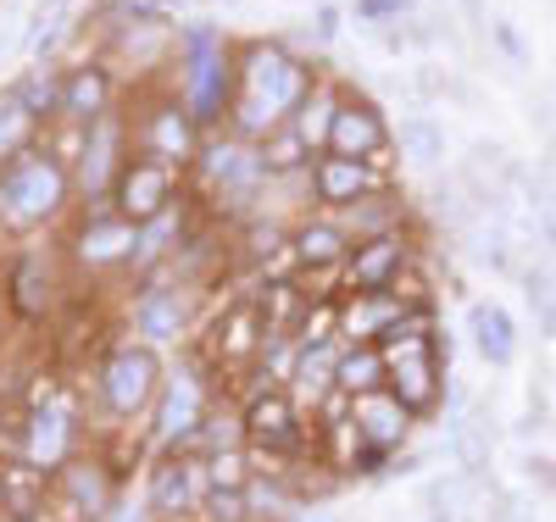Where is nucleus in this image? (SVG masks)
Wrapping results in <instances>:
<instances>
[{"label":"nucleus","mask_w":556,"mask_h":522,"mask_svg":"<svg viewBox=\"0 0 556 522\" xmlns=\"http://www.w3.org/2000/svg\"><path fill=\"white\" fill-rule=\"evenodd\" d=\"M235 78L240 94L228 106V133H240L245 145H262L273 128H285L295 106L306 101V89L317 84V67L295 56L285 39H245L235 44Z\"/></svg>","instance_id":"obj_1"},{"label":"nucleus","mask_w":556,"mask_h":522,"mask_svg":"<svg viewBox=\"0 0 556 522\" xmlns=\"http://www.w3.org/2000/svg\"><path fill=\"white\" fill-rule=\"evenodd\" d=\"M167 89L184 101L206 133L228 123V106L240 94V78H235V39H228L217 23L195 17L173 34V67H167Z\"/></svg>","instance_id":"obj_2"},{"label":"nucleus","mask_w":556,"mask_h":522,"mask_svg":"<svg viewBox=\"0 0 556 522\" xmlns=\"http://www.w3.org/2000/svg\"><path fill=\"white\" fill-rule=\"evenodd\" d=\"M73 201H78L73 167L45 156L39 145L28 156H17L12 167H0V233H12V240H28V233L51 228Z\"/></svg>","instance_id":"obj_3"},{"label":"nucleus","mask_w":556,"mask_h":522,"mask_svg":"<svg viewBox=\"0 0 556 522\" xmlns=\"http://www.w3.org/2000/svg\"><path fill=\"white\" fill-rule=\"evenodd\" d=\"M123 106H128V123H134V151L139 156H156V162H173V167L190 173L206 128L184 112V101L167 84H139V94H123Z\"/></svg>","instance_id":"obj_4"},{"label":"nucleus","mask_w":556,"mask_h":522,"mask_svg":"<svg viewBox=\"0 0 556 522\" xmlns=\"http://www.w3.org/2000/svg\"><path fill=\"white\" fill-rule=\"evenodd\" d=\"M62 256L73 272H128L134 262V222L112 206V201H89L67 217V233H62Z\"/></svg>","instance_id":"obj_5"},{"label":"nucleus","mask_w":556,"mask_h":522,"mask_svg":"<svg viewBox=\"0 0 556 522\" xmlns=\"http://www.w3.org/2000/svg\"><path fill=\"white\" fill-rule=\"evenodd\" d=\"M162 384H167V378H162V356H156V345L128 340V345H112V351L101 356L96 400L106 406V417L128 422V417H139V411H151V406H156Z\"/></svg>","instance_id":"obj_6"},{"label":"nucleus","mask_w":556,"mask_h":522,"mask_svg":"<svg viewBox=\"0 0 556 522\" xmlns=\"http://www.w3.org/2000/svg\"><path fill=\"white\" fill-rule=\"evenodd\" d=\"M206 417H212V372H206V361H190L162 384V395L151 406V440L162 450H190Z\"/></svg>","instance_id":"obj_7"},{"label":"nucleus","mask_w":556,"mask_h":522,"mask_svg":"<svg viewBox=\"0 0 556 522\" xmlns=\"http://www.w3.org/2000/svg\"><path fill=\"white\" fill-rule=\"evenodd\" d=\"M128 156H134V123H128V106H112L106 117H96L84 128V151H78V167H73L78 206L112 201V183L128 167Z\"/></svg>","instance_id":"obj_8"},{"label":"nucleus","mask_w":556,"mask_h":522,"mask_svg":"<svg viewBox=\"0 0 556 522\" xmlns=\"http://www.w3.org/2000/svg\"><path fill=\"white\" fill-rule=\"evenodd\" d=\"M240 411H245V445H251V456H267V461L285 467V461H301L306 445L323 450L317 434L306 440L301 411H295V395H290V390H262V395H251Z\"/></svg>","instance_id":"obj_9"},{"label":"nucleus","mask_w":556,"mask_h":522,"mask_svg":"<svg viewBox=\"0 0 556 522\" xmlns=\"http://www.w3.org/2000/svg\"><path fill=\"white\" fill-rule=\"evenodd\" d=\"M184 195H190V173L173 162H156V156H139V151L128 156V167L112 183V206L128 222H151V217L173 212Z\"/></svg>","instance_id":"obj_10"},{"label":"nucleus","mask_w":556,"mask_h":522,"mask_svg":"<svg viewBox=\"0 0 556 522\" xmlns=\"http://www.w3.org/2000/svg\"><path fill=\"white\" fill-rule=\"evenodd\" d=\"M7 278V301L17 322H45L62 301V256L56 251H39V245H17L0 267Z\"/></svg>","instance_id":"obj_11"},{"label":"nucleus","mask_w":556,"mask_h":522,"mask_svg":"<svg viewBox=\"0 0 556 522\" xmlns=\"http://www.w3.org/2000/svg\"><path fill=\"white\" fill-rule=\"evenodd\" d=\"M424 262L412 233H379V240H356L351 262L340 267V295H379Z\"/></svg>","instance_id":"obj_12"},{"label":"nucleus","mask_w":556,"mask_h":522,"mask_svg":"<svg viewBox=\"0 0 556 522\" xmlns=\"http://www.w3.org/2000/svg\"><path fill=\"white\" fill-rule=\"evenodd\" d=\"M212 495V479H206V456L201 450H167L156 467H151V511L162 522H184L190 511H201Z\"/></svg>","instance_id":"obj_13"},{"label":"nucleus","mask_w":556,"mask_h":522,"mask_svg":"<svg viewBox=\"0 0 556 522\" xmlns=\"http://www.w3.org/2000/svg\"><path fill=\"white\" fill-rule=\"evenodd\" d=\"M379 189H395V173L379 167V162H356V156H334V151L312 156V201H317V212H345L367 195H379Z\"/></svg>","instance_id":"obj_14"},{"label":"nucleus","mask_w":556,"mask_h":522,"mask_svg":"<svg viewBox=\"0 0 556 522\" xmlns=\"http://www.w3.org/2000/svg\"><path fill=\"white\" fill-rule=\"evenodd\" d=\"M390 145H395V128H390V117L379 112V101H374V94H362V89H345L340 117H334V133H329V151H334V156H356V162L390 167Z\"/></svg>","instance_id":"obj_15"},{"label":"nucleus","mask_w":556,"mask_h":522,"mask_svg":"<svg viewBox=\"0 0 556 522\" xmlns=\"http://www.w3.org/2000/svg\"><path fill=\"white\" fill-rule=\"evenodd\" d=\"M290 245L301 256V283H306V290H317V283H334V290H340V267L351 262L356 240L334 217H301V222H290Z\"/></svg>","instance_id":"obj_16"},{"label":"nucleus","mask_w":556,"mask_h":522,"mask_svg":"<svg viewBox=\"0 0 556 522\" xmlns=\"http://www.w3.org/2000/svg\"><path fill=\"white\" fill-rule=\"evenodd\" d=\"M112 106H123V73L106 56H84L62 67V117L67 123H96Z\"/></svg>","instance_id":"obj_17"},{"label":"nucleus","mask_w":556,"mask_h":522,"mask_svg":"<svg viewBox=\"0 0 556 522\" xmlns=\"http://www.w3.org/2000/svg\"><path fill=\"white\" fill-rule=\"evenodd\" d=\"M56 489H62V500L73 506L78 522H101V517H112V506H117V467H112L106 456H73V461L56 472Z\"/></svg>","instance_id":"obj_18"},{"label":"nucleus","mask_w":556,"mask_h":522,"mask_svg":"<svg viewBox=\"0 0 556 522\" xmlns=\"http://www.w3.org/2000/svg\"><path fill=\"white\" fill-rule=\"evenodd\" d=\"M262 345H267V322H262L256 301L223 306V317H217V328H212V340H206V351H212L228 372H245V367L262 356Z\"/></svg>","instance_id":"obj_19"},{"label":"nucleus","mask_w":556,"mask_h":522,"mask_svg":"<svg viewBox=\"0 0 556 522\" xmlns=\"http://www.w3.org/2000/svg\"><path fill=\"white\" fill-rule=\"evenodd\" d=\"M434 306V301H429ZM412 311L406 295L379 290V295H340V345H379L390 328Z\"/></svg>","instance_id":"obj_20"},{"label":"nucleus","mask_w":556,"mask_h":522,"mask_svg":"<svg viewBox=\"0 0 556 522\" xmlns=\"http://www.w3.org/2000/svg\"><path fill=\"white\" fill-rule=\"evenodd\" d=\"M17 456H28V461H34V467H45V472H62V467L78 456L73 411H67L62 400L28 411V434H23V450H17Z\"/></svg>","instance_id":"obj_21"},{"label":"nucleus","mask_w":556,"mask_h":522,"mask_svg":"<svg viewBox=\"0 0 556 522\" xmlns=\"http://www.w3.org/2000/svg\"><path fill=\"white\" fill-rule=\"evenodd\" d=\"M351 422H356V434L374 445V450H401L406 434H412V411L401 406L395 390H374V395H356L351 400Z\"/></svg>","instance_id":"obj_22"},{"label":"nucleus","mask_w":556,"mask_h":522,"mask_svg":"<svg viewBox=\"0 0 556 522\" xmlns=\"http://www.w3.org/2000/svg\"><path fill=\"white\" fill-rule=\"evenodd\" d=\"M190 328V290H139L134 295V340L146 345H173Z\"/></svg>","instance_id":"obj_23"},{"label":"nucleus","mask_w":556,"mask_h":522,"mask_svg":"<svg viewBox=\"0 0 556 522\" xmlns=\"http://www.w3.org/2000/svg\"><path fill=\"white\" fill-rule=\"evenodd\" d=\"M51 506V479L45 467H34L28 456H7L0 461V511L12 522H39Z\"/></svg>","instance_id":"obj_24"},{"label":"nucleus","mask_w":556,"mask_h":522,"mask_svg":"<svg viewBox=\"0 0 556 522\" xmlns=\"http://www.w3.org/2000/svg\"><path fill=\"white\" fill-rule=\"evenodd\" d=\"M351 240H379V233H412V206L401 189H379V195H367L345 212H329Z\"/></svg>","instance_id":"obj_25"},{"label":"nucleus","mask_w":556,"mask_h":522,"mask_svg":"<svg viewBox=\"0 0 556 522\" xmlns=\"http://www.w3.org/2000/svg\"><path fill=\"white\" fill-rule=\"evenodd\" d=\"M340 101H345V84H340V78H329V73H317V84L306 89V101L295 106L290 128L301 133V145H306L312 156H323V151H329V133H334Z\"/></svg>","instance_id":"obj_26"},{"label":"nucleus","mask_w":556,"mask_h":522,"mask_svg":"<svg viewBox=\"0 0 556 522\" xmlns=\"http://www.w3.org/2000/svg\"><path fill=\"white\" fill-rule=\"evenodd\" d=\"M390 390L401 395V406L412 417H429L445 395V378H440V356H401L390 361Z\"/></svg>","instance_id":"obj_27"},{"label":"nucleus","mask_w":556,"mask_h":522,"mask_svg":"<svg viewBox=\"0 0 556 522\" xmlns=\"http://www.w3.org/2000/svg\"><path fill=\"white\" fill-rule=\"evenodd\" d=\"M395 151H401L406 167L440 178V167H445V123H434L429 112L401 117V123H395Z\"/></svg>","instance_id":"obj_28"},{"label":"nucleus","mask_w":556,"mask_h":522,"mask_svg":"<svg viewBox=\"0 0 556 522\" xmlns=\"http://www.w3.org/2000/svg\"><path fill=\"white\" fill-rule=\"evenodd\" d=\"M67 39H73V0H34L23 23V51L34 62H51Z\"/></svg>","instance_id":"obj_29"},{"label":"nucleus","mask_w":556,"mask_h":522,"mask_svg":"<svg viewBox=\"0 0 556 522\" xmlns=\"http://www.w3.org/2000/svg\"><path fill=\"white\" fill-rule=\"evenodd\" d=\"M468 334H473V351H479L490 367H506V361H513V351H518V328H513V317H506L495 301H473Z\"/></svg>","instance_id":"obj_30"},{"label":"nucleus","mask_w":556,"mask_h":522,"mask_svg":"<svg viewBox=\"0 0 556 522\" xmlns=\"http://www.w3.org/2000/svg\"><path fill=\"white\" fill-rule=\"evenodd\" d=\"M45 123L23 106V94L12 84H0V167H12L17 156H28L39 145Z\"/></svg>","instance_id":"obj_31"},{"label":"nucleus","mask_w":556,"mask_h":522,"mask_svg":"<svg viewBox=\"0 0 556 522\" xmlns=\"http://www.w3.org/2000/svg\"><path fill=\"white\" fill-rule=\"evenodd\" d=\"M340 395H374V390H390V356L379 345H345L340 351Z\"/></svg>","instance_id":"obj_32"},{"label":"nucleus","mask_w":556,"mask_h":522,"mask_svg":"<svg viewBox=\"0 0 556 522\" xmlns=\"http://www.w3.org/2000/svg\"><path fill=\"white\" fill-rule=\"evenodd\" d=\"M12 89L23 94V106L39 117V123H56L62 117V67L56 62H34L12 78Z\"/></svg>","instance_id":"obj_33"},{"label":"nucleus","mask_w":556,"mask_h":522,"mask_svg":"<svg viewBox=\"0 0 556 522\" xmlns=\"http://www.w3.org/2000/svg\"><path fill=\"white\" fill-rule=\"evenodd\" d=\"M262 162H267V173H273V178H295V173H306V167H312V151L301 145V133L285 123V128H273V133L262 139Z\"/></svg>","instance_id":"obj_34"},{"label":"nucleus","mask_w":556,"mask_h":522,"mask_svg":"<svg viewBox=\"0 0 556 522\" xmlns=\"http://www.w3.org/2000/svg\"><path fill=\"white\" fill-rule=\"evenodd\" d=\"M240 445H245V411H217V406H212V417L201 422V434H195L190 450L223 456V450H240Z\"/></svg>","instance_id":"obj_35"},{"label":"nucleus","mask_w":556,"mask_h":522,"mask_svg":"<svg viewBox=\"0 0 556 522\" xmlns=\"http://www.w3.org/2000/svg\"><path fill=\"white\" fill-rule=\"evenodd\" d=\"M84 128H89V123H67V117L45 123V133H39V151H45V156H56L62 167H78V151H84Z\"/></svg>","instance_id":"obj_36"},{"label":"nucleus","mask_w":556,"mask_h":522,"mask_svg":"<svg viewBox=\"0 0 556 522\" xmlns=\"http://www.w3.org/2000/svg\"><path fill=\"white\" fill-rule=\"evenodd\" d=\"M206 479H212V489H245L251 484V445L206 456Z\"/></svg>","instance_id":"obj_37"},{"label":"nucleus","mask_w":556,"mask_h":522,"mask_svg":"<svg viewBox=\"0 0 556 522\" xmlns=\"http://www.w3.org/2000/svg\"><path fill=\"white\" fill-rule=\"evenodd\" d=\"M201 511H206L212 522H256V517H251V500H245V489H212Z\"/></svg>","instance_id":"obj_38"},{"label":"nucleus","mask_w":556,"mask_h":522,"mask_svg":"<svg viewBox=\"0 0 556 522\" xmlns=\"http://www.w3.org/2000/svg\"><path fill=\"white\" fill-rule=\"evenodd\" d=\"M356 17H367V23H406V17H417V0H356Z\"/></svg>","instance_id":"obj_39"},{"label":"nucleus","mask_w":556,"mask_h":522,"mask_svg":"<svg viewBox=\"0 0 556 522\" xmlns=\"http://www.w3.org/2000/svg\"><path fill=\"white\" fill-rule=\"evenodd\" d=\"M490 39H495V51H501L506 62H523V39H518V28L506 23V17H501V23L490 28Z\"/></svg>","instance_id":"obj_40"},{"label":"nucleus","mask_w":556,"mask_h":522,"mask_svg":"<svg viewBox=\"0 0 556 522\" xmlns=\"http://www.w3.org/2000/svg\"><path fill=\"white\" fill-rule=\"evenodd\" d=\"M534 222H540V233H545V245L556 251V189H551V195L534 206Z\"/></svg>","instance_id":"obj_41"},{"label":"nucleus","mask_w":556,"mask_h":522,"mask_svg":"<svg viewBox=\"0 0 556 522\" xmlns=\"http://www.w3.org/2000/svg\"><path fill=\"white\" fill-rule=\"evenodd\" d=\"M523 472H529V479H534L540 489H551V495H556V461H545V456H529V461H523Z\"/></svg>","instance_id":"obj_42"},{"label":"nucleus","mask_w":556,"mask_h":522,"mask_svg":"<svg viewBox=\"0 0 556 522\" xmlns=\"http://www.w3.org/2000/svg\"><path fill=\"white\" fill-rule=\"evenodd\" d=\"M334 28H340V12L323 7V12H317V39H334Z\"/></svg>","instance_id":"obj_43"},{"label":"nucleus","mask_w":556,"mask_h":522,"mask_svg":"<svg viewBox=\"0 0 556 522\" xmlns=\"http://www.w3.org/2000/svg\"><path fill=\"white\" fill-rule=\"evenodd\" d=\"M7 328H12V301H7V278H0V345H7Z\"/></svg>","instance_id":"obj_44"},{"label":"nucleus","mask_w":556,"mask_h":522,"mask_svg":"<svg viewBox=\"0 0 556 522\" xmlns=\"http://www.w3.org/2000/svg\"><path fill=\"white\" fill-rule=\"evenodd\" d=\"M456 7H462V12H468L473 23H484V7H479V0H456Z\"/></svg>","instance_id":"obj_45"},{"label":"nucleus","mask_w":556,"mask_h":522,"mask_svg":"<svg viewBox=\"0 0 556 522\" xmlns=\"http://www.w3.org/2000/svg\"><path fill=\"white\" fill-rule=\"evenodd\" d=\"M151 7H156V12H167V7H190V0H151Z\"/></svg>","instance_id":"obj_46"},{"label":"nucleus","mask_w":556,"mask_h":522,"mask_svg":"<svg viewBox=\"0 0 556 522\" xmlns=\"http://www.w3.org/2000/svg\"><path fill=\"white\" fill-rule=\"evenodd\" d=\"M223 7H240V0H223Z\"/></svg>","instance_id":"obj_47"},{"label":"nucleus","mask_w":556,"mask_h":522,"mask_svg":"<svg viewBox=\"0 0 556 522\" xmlns=\"http://www.w3.org/2000/svg\"><path fill=\"white\" fill-rule=\"evenodd\" d=\"M0 522H12V517H7V511H0Z\"/></svg>","instance_id":"obj_48"}]
</instances>
